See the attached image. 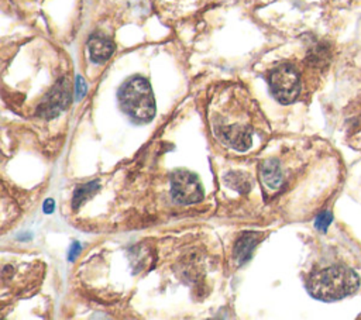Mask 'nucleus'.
Segmentation results:
<instances>
[{"label":"nucleus","instance_id":"nucleus-1","mask_svg":"<svg viewBox=\"0 0 361 320\" xmlns=\"http://www.w3.org/2000/svg\"><path fill=\"white\" fill-rule=\"evenodd\" d=\"M306 286L314 299L334 302L353 295L360 286V278L353 269L337 265L312 273Z\"/></svg>","mask_w":361,"mask_h":320},{"label":"nucleus","instance_id":"nucleus-2","mask_svg":"<svg viewBox=\"0 0 361 320\" xmlns=\"http://www.w3.org/2000/svg\"><path fill=\"white\" fill-rule=\"evenodd\" d=\"M123 111L137 123H148L155 114V99L147 79L130 78L118 90Z\"/></svg>","mask_w":361,"mask_h":320},{"label":"nucleus","instance_id":"nucleus-3","mask_svg":"<svg viewBox=\"0 0 361 320\" xmlns=\"http://www.w3.org/2000/svg\"><path fill=\"white\" fill-rule=\"evenodd\" d=\"M268 82L272 96L282 104H289L299 96L300 78L293 65L282 63L275 66L269 72Z\"/></svg>","mask_w":361,"mask_h":320},{"label":"nucleus","instance_id":"nucleus-4","mask_svg":"<svg viewBox=\"0 0 361 320\" xmlns=\"http://www.w3.org/2000/svg\"><path fill=\"white\" fill-rule=\"evenodd\" d=\"M171 193L178 203L193 204L203 200V187L199 179L189 171L178 169L171 176Z\"/></svg>","mask_w":361,"mask_h":320},{"label":"nucleus","instance_id":"nucleus-5","mask_svg":"<svg viewBox=\"0 0 361 320\" xmlns=\"http://www.w3.org/2000/svg\"><path fill=\"white\" fill-rule=\"evenodd\" d=\"M69 99H71L69 80L66 78H61L38 106V114L44 118H52L58 116L69 104Z\"/></svg>","mask_w":361,"mask_h":320},{"label":"nucleus","instance_id":"nucleus-6","mask_svg":"<svg viewBox=\"0 0 361 320\" xmlns=\"http://www.w3.org/2000/svg\"><path fill=\"white\" fill-rule=\"evenodd\" d=\"M114 51V44L111 42V39L94 34L90 37L89 39V54H90V59L96 63H103L106 62L111 54Z\"/></svg>","mask_w":361,"mask_h":320},{"label":"nucleus","instance_id":"nucleus-7","mask_svg":"<svg viewBox=\"0 0 361 320\" xmlns=\"http://www.w3.org/2000/svg\"><path fill=\"white\" fill-rule=\"evenodd\" d=\"M259 241V235L258 233H245L243 234L237 242H235V247H234V257L235 259L243 264L245 262L247 259H250L257 242Z\"/></svg>","mask_w":361,"mask_h":320},{"label":"nucleus","instance_id":"nucleus-8","mask_svg":"<svg viewBox=\"0 0 361 320\" xmlns=\"http://www.w3.org/2000/svg\"><path fill=\"white\" fill-rule=\"evenodd\" d=\"M261 176H262V182L265 183L267 187H269L272 190L278 189L282 183V173H281L278 161L276 159L267 161L261 168Z\"/></svg>","mask_w":361,"mask_h":320},{"label":"nucleus","instance_id":"nucleus-9","mask_svg":"<svg viewBox=\"0 0 361 320\" xmlns=\"http://www.w3.org/2000/svg\"><path fill=\"white\" fill-rule=\"evenodd\" d=\"M97 189H99V183H97L96 180L79 186V187L75 190V195H73V200H72L73 209H78V207H79L89 196H92Z\"/></svg>","mask_w":361,"mask_h":320},{"label":"nucleus","instance_id":"nucleus-10","mask_svg":"<svg viewBox=\"0 0 361 320\" xmlns=\"http://www.w3.org/2000/svg\"><path fill=\"white\" fill-rule=\"evenodd\" d=\"M226 182L230 187H233L234 190H238L241 193H245V192L250 190V180L243 173H238V172L228 173L227 178H226Z\"/></svg>","mask_w":361,"mask_h":320},{"label":"nucleus","instance_id":"nucleus-11","mask_svg":"<svg viewBox=\"0 0 361 320\" xmlns=\"http://www.w3.org/2000/svg\"><path fill=\"white\" fill-rule=\"evenodd\" d=\"M331 213L330 211H323V213H320L319 216H317V219H316V227L319 228V230H322V231H326V228L329 227V224L331 223Z\"/></svg>","mask_w":361,"mask_h":320},{"label":"nucleus","instance_id":"nucleus-12","mask_svg":"<svg viewBox=\"0 0 361 320\" xmlns=\"http://www.w3.org/2000/svg\"><path fill=\"white\" fill-rule=\"evenodd\" d=\"M85 93H86V85H85L83 79L80 76H78V79H76V99L78 100L82 99L85 96Z\"/></svg>","mask_w":361,"mask_h":320},{"label":"nucleus","instance_id":"nucleus-13","mask_svg":"<svg viewBox=\"0 0 361 320\" xmlns=\"http://www.w3.org/2000/svg\"><path fill=\"white\" fill-rule=\"evenodd\" d=\"M79 251H80L79 242H73L72 247H71V250H69V259H71V261L75 259V257L79 254Z\"/></svg>","mask_w":361,"mask_h":320},{"label":"nucleus","instance_id":"nucleus-14","mask_svg":"<svg viewBox=\"0 0 361 320\" xmlns=\"http://www.w3.org/2000/svg\"><path fill=\"white\" fill-rule=\"evenodd\" d=\"M52 210H54V200H52V199L45 200V203H44V211H45V213H52Z\"/></svg>","mask_w":361,"mask_h":320}]
</instances>
